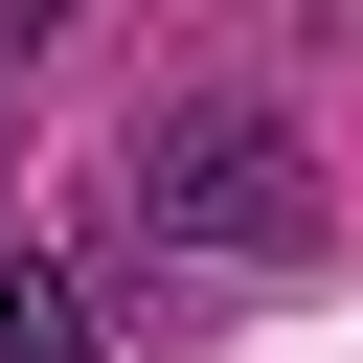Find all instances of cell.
<instances>
[{
    "label": "cell",
    "instance_id": "7a4b0ae2",
    "mask_svg": "<svg viewBox=\"0 0 363 363\" xmlns=\"http://www.w3.org/2000/svg\"><path fill=\"white\" fill-rule=\"evenodd\" d=\"M0 363H91V295H68L23 227H0Z\"/></svg>",
    "mask_w": 363,
    "mask_h": 363
},
{
    "label": "cell",
    "instance_id": "3957f363",
    "mask_svg": "<svg viewBox=\"0 0 363 363\" xmlns=\"http://www.w3.org/2000/svg\"><path fill=\"white\" fill-rule=\"evenodd\" d=\"M23 45H68V0H0V68H23Z\"/></svg>",
    "mask_w": 363,
    "mask_h": 363
},
{
    "label": "cell",
    "instance_id": "6da1fadb",
    "mask_svg": "<svg viewBox=\"0 0 363 363\" xmlns=\"http://www.w3.org/2000/svg\"><path fill=\"white\" fill-rule=\"evenodd\" d=\"M136 227L159 250H204V272H318V136L295 113H250V91H159L136 113Z\"/></svg>",
    "mask_w": 363,
    "mask_h": 363
}]
</instances>
